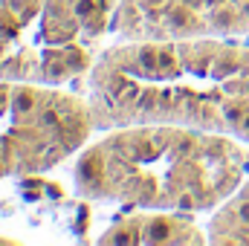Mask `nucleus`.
<instances>
[{
    "mask_svg": "<svg viewBox=\"0 0 249 246\" xmlns=\"http://www.w3.org/2000/svg\"><path fill=\"white\" fill-rule=\"evenodd\" d=\"M209 235L194 223L191 214L127 209L113 226L105 229L102 244H206Z\"/></svg>",
    "mask_w": 249,
    "mask_h": 246,
    "instance_id": "6",
    "label": "nucleus"
},
{
    "mask_svg": "<svg viewBox=\"0 0 249 246\" xmlns=\"http://www.w3.org/2000/svg\"><path fill=\"white\" fill-rule=\"evenodd\" d=\"M206 232H209V244L249 246V174L214 209Z\"/></svg>",
    "mask_w": 249,
    "mask_h": 246,
    "instance_id": "7",
    "label": "nucleus"
},
{
    "mask_svg": "<svg viewBox=\"0 0 249 246\" xmlns=\"http://www.w3.org/2000/svg\"><path fill=\"white\" fill-rule=\"evenodd\" d=\"M119 0H0V78L70 87L93 70Z\"/></svg>",
    "mask_w": 249,
    "mask_h": 246,
    "instance_id": "3",
    "label": "nucleus"
},
{
    "mask_svg": "<svg viewBox=\"0 0 249 246\" xmlns=\"http://www.w3.org/2000/svg\"><path fill=\"white\" fill-rule=\"evenodd\" d=\"M249 174V142L186 124H122L75 154L84 200L154 211H214Z\"/></svg>",
    "mask_w": 249,
    "mask_h": 246,
    "instance_id": "2",
    "label": "nucleus"
},
{
    "mask_svg": "<svg viewBox=\"0 0 249 246\" xmlns=\"http://www.w3.org/2000/svg\"><path fill=\"white\" fill-rule=\"evenodd\" d=\"M93 133L87 96L58 84L0 78V180L58 168Z\"/></svg>",
    "mask_w": 249,
    "mask_h": 246,
    "instance_id": "4",
    "label": "nucleus"
},
{
    "mask_svg": "<svg viewBox=\"0 0 249 246\" xmlns=\"http://www.w3.org/2000/svg\"><path fill=\"white\" fill-rule=\"evenodd\" d=\"M84 81L96 130L186 124L249 142L247 38H122Z\"/></svg>",
    "mask_w": 249,
    "mask_h": 246,
    "instance_id": "1",
    "label": "nucleus"
},
{
    "mask_svg": "<svg viewBox=\"0 0 249 246\" xmlns=\"http://www.w3.org/2000/svg\"><path fill=\"white\" fill-rule=\"evenodd\" d=\"M119 38H247L249 0H119L113 15Z\"/></svg>",
    "mask_w": 249,
    "mask_h": 246,
    "instance_id": "5",
    "label": "nucleus"
}]
</instances>
